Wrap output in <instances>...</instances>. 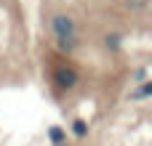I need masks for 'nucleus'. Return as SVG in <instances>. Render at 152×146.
I'll list each match as a JSON object with an SVG mask.
<instances>
[{"label":"nucleus","mask_w":152,"mask_h":146,"mask_svg":"<svg viewBox=\"0 0 152 146\" xmlns=\"http://www.w3.org/2000/svg\"><path fill=\"white\" fill-rule=\"evenodd\" d=\"M51 32H53V40H56L59 51H64V53L75 51V45H77V27H75V21L67 13H56L51 19Z\"/></svg>","instance_id":"f257e3e1"},{"label":"nucleus","mask_w":152,"mask_h":146,"mask_svg":"<svg viewBox=\"0 0 152 146\" xmlns=\"http://www.w3.org/2000/svg\"><path fill=\"white\" fill-rule=\"evenodd\" d=\"M53 82L59 85V88H72L75 82H77V72L72 69V66H64V64H59L56 69H53Z\"/></svg>","instance_id":"f03ea898"},{"label":"nucleus","mask_w":152,"mask_h":146,"mask_svg":"<svg viewBox=\"0 0 152 146\" xmlns=\"http://www.w3.org/2000/svg\"><path fill=\"white\" fill-rule=\"evenodd\" d=\"M51 141H53V144H61V141H64V130H61V128H51Z\"/></svg>","instance_id":"7ed1b4c3"},{"label":"nucleus","mask_w":152,"mask_h":146,"mask_svg":"<svg viewBox=\"0 0 152 146\" xmlns=\"http://www.w3.org/2000/svg\"><path fill=\"white\" fill-rule=\"evenodd\" d=\"M147 96H152V82H147L144 88H139V90H136V98H147Z\"/></svg>","instance_id":"20e7f679"},{"label":"nucleus","mask_w":152,"mask_h":146,"mask_svg":"<svg viewBox=\"0 0 152 146\" xmlns=\"http://www.w3.org/2000/svg\"><path fill=\"white\" fill-rule=\"evenodd\" d=\"M72 128H75V133H77V136H86V122H80V120H77Z\"/></svg>","instance_id":"39448f33"}]
</instances>
